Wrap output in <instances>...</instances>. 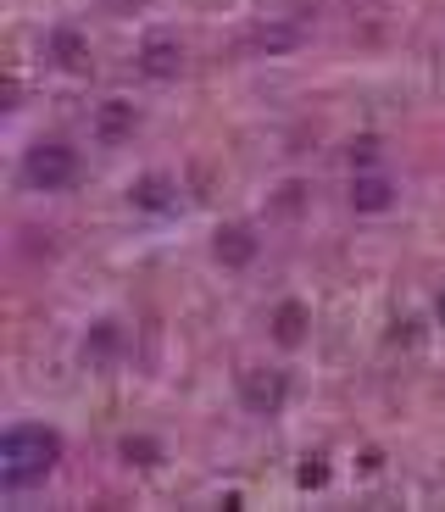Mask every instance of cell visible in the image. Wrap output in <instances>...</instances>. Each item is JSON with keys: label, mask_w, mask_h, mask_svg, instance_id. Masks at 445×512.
<instances>
[{"label": "cell", "mask_w": 445, "mask_h": 512, "mask_svg": "<svg viewBox=\"0 0 445 512\" xmlns=\"http://www.w3.org/2000/svg\"><path fill=\"white\" fill-rule=\"evenodd\" d=\"M62 435L45 429V423H12L6 435H0V485L6 490H34L56 474V462H62Z\"/></svg>", "instance_id": "obj_1"}, {"label": "cell", "mask_w": 445, "mask_h": 512, "mask_svg": "<svg viewBox=\"0 0 445 512\" xmlns=\"http://www.w3.org/2000/svg\"><path fill=\"white\" fill-rule=\"evenodd\" d=\"M73 179H78V151H73V145L45 140V145H34V151L23 156V184H28V190L56 195V190H67Z\"/></svg>", "instance_id": "obj_2"}, {"label": "cell", "mask_w": 445, "mask_h": 512, "mask_svg": "<svg viewBox=\"0 0 445 512\" xmlns=\"http://www.w3.org/2000/svg\"><path fill=\"white\" fill-rule=\"evenodd\" d=\"M284 401H290V379L279 368H245L240 373V407L251 418H279Z\"/></svg>", "instance_id": "obj_3"}, {"label": "cell", "mask_w": 445, "mask_h": 512, "mask_svg": "<svg viewBox=\"0 0 445 512\" xmlns=\"http://www.w3.org/2000/svg\"><path fill=\"white\" fill-rule=\"evenodd\" d=\"M256 251H262V240H256V229L251 223H223V229L212 234V256L223 262V268H251L256 262Z\"/></svg>", "instance_id": "obj_4"}, {"label": "cell", "mask_w": 445, "mask_h": 512, "mask_svg": "<svg viewBox=\"0 0 445 512\" xmlns=\"http://www.w3.org/2000/svg\"><path fill=\"white\" fill-rule=\"evenodd\" d=\"M134 128H140V112H134L128 101H101V106H95V140H101V145L134 140Z\"/></svg>", "instance_id": "obj_5"}, {"label": "cell", "mask_w": 445, "mask_h": 512, "mask_svg": "<svg viewBox=\"0 0 445 512\" xmlns=\"http://www.w3.org/2000/svg\"><path fill=\"white\" fill-rule=\"evenodd\" d=\"M45 56H51L62 73H84L89 67V39L78 34V28H51V34H45Z\"/></svg>", "instance_id": "obj_6"}, {"label": "cell", "mask_w": 445, "mask_h": 512, "mask_svg": "<svg viewBox=\"0 0 445 512\" xmlns=\"http://www.w3.org/2000/svg\"><path fill=\"white\" fill-rule=\"evenodd\" d=\"M178 67H184V51H178L173 34H151V39L140 45V73H145V78H173Z\"/></svg>", "instance_id": "obj_7"}, {"label": "cell", "mask_w": 445, "mask_h": 512, "mask_svg": "<svg viewBox=\"0 0 445 512\" xmlns=\"http://www.w3.org/2000/svg\"><path fill=\"white\" fill-rule=\"evenodd\" d=\"M128 201L140 206V212H173L178 206V184L167 173H145V179L128 184Z\"/></svg>", "instance_id": "obj_8"}, {"label": "cell", "mask_w": 445, "mask_h": 512, "mask_svg": "<svg viewBox=\"0 0 445 512\" xmlns=\"http://www.w3.org/2000/svg\"><path fill=\"white\" fill-rule=\"evenodd\" d=\"M267 329H273V340H279L284 351H295L306 340V329H312V312H306L301 301H279L273 318H267Z\"/></svg>", "instance_id": "obj_9"}, {"label": "cell", "mask_w": 445, "mask_h": 512, "mask_svg": "<svg viewBox=\"0 0 445 512\" xmlns=\"http://www.w3.org/2000/svg\"><path fill=\"white\" fill-rule=\"evenodd\" d=\"M351 206H356V212H368V218H373V212H390V206H395V184L384 179V173H356V179H351Z\"/></svg>", "instance_id": "obj_10"}, {"label": "cell", "mask_w": 445, "mask_h": 512, "mask_svg": "<svg viewBox=\"0 0 445 512\" xmlns=\"http://www.w3.org/2000/svg\"><path fill=\"white\" fill-rule=\"evenodd\" d=\"M78 351H84V362H89V368H112V362L123 357V329H117L112 318H106V323H95V329L84 334V346H78Z\"/></svg>", "instance_id": "obj_11"}, {"label": "cell", "mask_w": 445, "mask_h": 512, "mask_svg": "<svg viewBox=\"0 0 445 512\" xmlns=\"http://www.w3.org/2000/svg\"><path fill=\"white\" fill-rule=\"evenodd\" d=\"M117 457H123L128 468H162V462H167V451H162V440H156V435H123Z\"/></svg>", "instance_id": "obj_12"}, {"label": "cell", "mask_w": 445, "mask_h": 512, "mask_svg": "<svg viewBox=\"0 0 445 512\" xmlns=\"http://www.w3.org/2000/svg\"><path fill=\"white\" fill-rule=\"evenodd\" d=\"M379 162V140H356L351 145V167H373Z\"/></svg>", "instance_id": "obj_13"}, {"label": "cell", "mask_w": 445, "mask_h": 512, "mask_svg": "<svg viewBox=\"0 0 445 512\" xmlns=\"http://www.w3.org/2000/svg\"><path fill=\"white\" fill-rule=\"evenodd\" d=\"M323 479H329V468H323V462H306V468H301V485H323Z\"/></svg>", "instance_id": "obj_14"}, {"label": "cell", "mask_w": 445, "mask_h": 512, "mask_svg": "<svg viewBox=\"0 0 445 512\" xmlns=\"http://www.w3.org/2000/svg\"><path fill=\"white\" fill-rule=\"evenodd\" d=\"M434 312H440V323H445V290H440V301H434Z\"/></svg>", "instance_id": "obj_15"}]
</instances>
